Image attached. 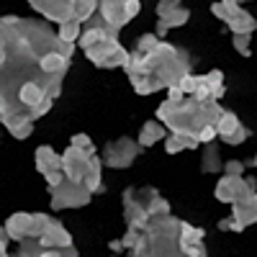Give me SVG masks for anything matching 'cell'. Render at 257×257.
<instances>
[{"label": "cell", "mask_w": 257, "mask_h": 257, "mask_svg": "<svg viewBox=\"0 0 257 257\" xmlns=\"http://www.w3.org/2000/svg\"><path fill=\"white\" fill-rule=\"evenodd\" d=\"M44 180H47V185H49V190H52V188H57V185L64 180V173H49V175H44Z\"/></svg>", "instance_id": "d6a6232c"}, {"label": "cell", "mask_w": 257, "mask_h": 257, "mask_svg": "<svg viewBox=\"0 0 257 257\" xmlns=\"http://www.w3.org/2000/svg\"><path fill=\"white\" fill-rule=\"evenodd\" d=\"M185 95H183V90L178 88V85H173V88H167V100H173V103H178V100H183Z\"/></svg>", "instance_id": "836d02e7"}, {"label": "cell", "mask_w": 257, "mask_h": 257, "mask_svg": "<svg viewBox=\"0 0 257 257\" xmlns=\"http://www.w3.org/2000/svg\"><path fill=\"white\" fill-rule=\"evenodd\" d=\"M70 147H77V149H82V152H88V155H95V144H93V139L88 134H75Z\"/></svg>", "instance_id": "484cf974"}, {"label": "cell", "mask_w": 257, "mask_h": 257, "mask_svg": "<svg viewBox=\"0 0 257 257\" xmlns=\"http://www.w3.org/2000/svg\"><path fill=\"white\" fill-rule=\"evenodd\" d=\"M31 8L57 24H85L98 13L95 0H31Z\"/></svg>", "instance_id": "8992f818"}, {"label": "cell", "mask_w": 257, "mask_h": 257, "mask_svg": "<svg viewBox=\"0 0 257 257\" xmlns=\"http://www.w3.org/2000/svg\"><path fill=\"white\" fill-rule=\"evenodd\" d=\"M80 34H82V26L80 24H62L57 29V39L64 41V44H75V41L80 39Z\"/></svg>", "instance_id": "d4e9b609"}, {"label": "cell", "mask_w": 257, "mask_h": 257, "mask_svg": "<svg viewBox=\"0 0 257 257\" xmlns=\"http://www.w3.org/2000/svg\"><path fill=\"white\" fill-rule=\"evenodd\" d=\"M52 216L47 213H26V211H18L6 221V231L8 237L16 242H24V239H36L41 231L49 226Z\"/></svg>", "instance_id": "ba28073f"}, {"label": "cell", "mask_w": 257, "mask_h": 257, "mask_svg": "<svg viewBox=\"0 0 257 257\" xmlns=\"http://www.w3.org/2000/svg\"><path fill=\"white\" fill-rule=\"evenodd\" d=\"M88 59L95 64V67H103V70H111V67H126L128 62V52L126 47L118 44V39H100L98 44H93L90 49H85Z\"/></svg>", "instance_id": "9c48e42d"}, {"label": "cell", "mask_w": 257, "mask_h": 257, "mask_svg": "<svg viewBox=\"0 0 257 257\" xmlns=\"http://www.w3.org/2000/svg\"><path fill=\"white\" fill-rule=\"evenodd\" d=\"M3 257H8V254H3Z\"/></svg>", "instance_id": "74e56055"}, {"label": "cell", "mask_w": 257, "mask_h": 257, "mask_svg": "<svg viewBox=\"0 0 257 257\" xmlns=\"http://www.w3.org/2000/svg\"><path fill=\"white\" fill-rule=\"evenodd\" d=\"M203 237V229L175 219L173 213H162L147 221L132 257H206Z\"/></svg>", "instance_id": "3957f363"}, {"label": "cell", "mask_w": 257, "mask_h": 257, "mask_svg": "<svg viewBox=\"0 0 257 257\" xmlns=\"http://www.w3.org/2000/svg\"><path fill=\"white\" fill-rule=\"evenodd\" d=\"M93 157L95 155H88L77 147H67V152L62 155V173L67 180L72 183H82L90 173V165H93Z\"/></svg>", "instance_id": "9a60e30c"}, {"label": "cell", "mask_w": 257, "mask_h": 257, "mask_svg": "<svg viewBox=\"0 0 257 257\" xmlns=\"http://www.w3.org/2000/svg\"><path fill=\"white\" fill-rule=\"evenodd\" d=\"M16 257H77V249L75 247L47 249V247H41L36 239H24V242H18Z\"/></svg>", "instance_id": "ac0fdd59"}, {"label": "cell", "mask_w": 257, "mask_h": 257, "mask_svg": "<svg viewBox=\"0 0 257 257\" xmlns=\"http://www.w3.org/2000/svg\"><path fill=\"white\" fill-rule=\"evenodd\" d=\"M257 190V180L249 178V175H242V178H229L224 175L216 188H213V196H216V201L221 203H237L239 198H244L247 193H254Z\"/></svg>", "instance_id": "4fadbf2b"}, {"label": "cell", "mask_w": 257, "mask_h": 257, "mask_svg": "<svg viewBox=\"0 0 257 257\" xmlns=\"http://www.w3.org/2000/svg\"><path fill=\"white\" fill-rule=\"evenodd\" d=\"M219 229H221V231H244L231 216H229V219H221V221H219Z\"/></svg>", "instance_id": "1f68e13d"}, {"label": "cell", "mask_w": 257, "mask_h": 257, "mask_svg": "<svg viewBox=\"0 0 257 257\" xmlns=\"http://www.w3.org/2000/svg\"><path fill=\"white\" fill-rule=\"evenodd\" d=\"M224 108L216 100H196V98H183L178 103L162 100L157 108V121L167 126L173 134L185 137H198L201 128L216 126Z\"/></svg>", "instance_id": "277c9868"}, {"label": "cell", "mask_w": 257, "mask_h": 257, "mask_svg": "<svg viewBox=\"0 0 257 257\" xmlns=\"http://www.w3.org/2000/svg\"><path fill=\"white\" fill-rule=\"evenodd\" d=\"M249 39L252 36H234L231 41H234V49H237L242 57H249Z\"/></svg>", "instance_id": "f546056e"}, {"label": "cell", "mask_w": 257, "mask_h": 257, "mask_svg": "<svg viewBox=\"0 0 257 257\" xmlns=\"http://www.w3.org/2000/svg\"><path fill=\"white\" fill-rule=\"evenodd\" d=\"M108 247H111L113 252H121V249H123V247H121V239H113V242H111Z\"/></svg>", "instance_id": "d590c367"}, {"label": "cell", "mask_w": 257, "mask_h": 257, "mask_svg": "<svg viewBox=\"0 0 257 257\" xmlns=\"http://www.w3.org/2000/svg\"><path fill=\"white\" fill-rule=\"evenodd\" d=\"M36 170L41 175H49V173H62V155H57L52 147L41 144L36 149Z\"/></svg>", "instance_id": "d6986e66"}, {"label": "cell", "mask_w": 257, "mask_h": 257, "mask_svg": "<svg viewBox=\"0 0 257 257\" xmlns=\"http://www.w3.org/2000/svg\"><path fill=\"white\" fill-rule=\"evenodd\" d=\"M231 219L237 221L242 229L257 224V193H247L244 198L231 203Z\"/></svg>", "instance_id": "e0dca14e"}, {"label": "cell", "mask_w": 257, "mask_h": 257, "mask_svg": "<svg viewBox=\"0 0 257 257\" xmlns=\"http://www.w3.org/2000/svg\"><path fill=\"white\" fill-rule=\"evenodd\" d=\"M247 137H249V128L242 123V126H239V128H237V132H234L231 137H226V139H221V142H224V144H229V147H237V144H242Z\"/></svg>", "instance_id": "83f0119b"}, {"label": "cell", "mask_w": 257, "mask_h": 257, "mask_svg": "<svg viewBox=\"0 0 257 257\" xmlns=\"http://www.w3.org/2000/svg\"><path fill=\"white\" fill-rule=\"evenodd\" d=\"M244 162H239V160H229L226 165H224V173L229 175V178H242L244 175Z\"/></svg>", "instance_id": "f1b7e54d"}, {"label": "cell", "mask_w": 257, "mask_h": 257, "mask_svg": "<svg viewBox=\"0 0 257 257\" xmlns=\"http://www.w3.org/2000/svg\"><path fill=\"white\" fill-rule=\"evenodd\" d=\"M52 193V208L54 211H64V208H82V206H88L90 198H93V193L85 188L82 183H72L64 178L57 188L49 190Z\"/></svg>", "instance_id": "30bf717a"}, {"label": "cell", "mask_w": 257, "mask_h": 257, "mask_svg": "<svg viewBox=\"0 0 257 257\" xmlns=\"http://www.w3.org/2000/svg\"><path fill=\"white\" fill-rule=\"evenodd\" d=\"M36 242L41 247H47V249H62V247H72V237H70V231L62 226V221L52 219L49 226L44 229L36 237Z\"/></svg>", "instance_id": "2e32d148"}, {"label": "cell", "mask_w": 257, "mask_h": 257, "mask_svg": "<svg viewBox=\"0 0 257 257\" xmlns=\"http://www.w3.org/2000/svg\"><path fill=\"white\" fill-rule=\"evenodd\" d=\"M142 11L139 0H103L98 3V16L108 24L111 29H123L132 18H137V13Z\"/></svg>", "instance_id": "8fae6325"}, {"label": "cell", "mask_w": 257, "mask_h": 257, "mask_svg": "<svg viewBox=\"0 0 257 257\" xmlns=\"http://www.w3.org/2000/svg\"><path fill=\"white\" fill-rule=\"evenodd\" d=\"M64 41L34 18L0 16V123L16 139L34 134L29 111L62 93V80L44 72L41 62Z\"/></svg>", "instance_id": "6da1fadb"}, {"label": "cell", "mask_w": 257, "mask_h": 257, "mask_svg": "<svg viewBox=\"0 0 257 257\" xmlns=\"http://www.w3.org/2000/svg\"><path fill=\"white\" fill-rule=\"evenodd\" d=\"M52 103H54V98H44L39 105H34V108L29 111V118H31V121H36V118H41L44 113H49V111H52Z\"/></svg>", "instance_id": "4316f807"}, {"label": "cell", "mask_w": 257, "mask_h": 257, "mask_svg": "<svg viewBox=\"0 0 257 257\" xmlns=\"http://www.w3.org/2000/svg\"><path fill=\"white\" fill-rule=\"evenodd\" d=\"M8 231H6V226H0V257H3V254H8L6 252V247H8Z\"/></svg>", "instance_id": "e575fe53"}, {"label": "cell", "mask_w": 257, "mask_h": 257, "mask_svg": "<svg viewBox=\"0 0 257 257\" xmlns=\"http://www.w3.org/2000/svg\"><path fill=\"white\" fill-rule=\"evenodd\" d=\"M213 16L221 18L229 26V31H234V36H252V31L257 29V21L252 13L242 11L239 3H231V0H221V3L211 6Z\"/></svg>", "instance_id": "52a82bcc"}, {"label": "cell", "mask_w": 257, "mask_h": 257, "mask_svg": "<svg viewBox=\"0 0 257 257\" xmlns=\"http://www.w3.org/2000/svg\"><path fill=\"white\" fill-rule=\"evenodd\" d=\"M157 29H155V36L162 39L170 29H175V26H185L188 24V16L190 11H185L183 3H178V0H160L157 3Z\"/></svg>", "instance_id": "5bb4252c"}, {"label": "cell", "mask_w": 257, "mask_h": 257, "mask_svg": "<svg viewBox=\"0 0 257 257\" xmlns=\"http://www.w3.org/2000/svg\"><path fill=\"white\" fill-rule=\"evenodd\" d=\"M100 157H93V165H90V173H88V178L82 180V185L88 188L90 193H98V190H103V183H100Z\"/></svg>", "instance_id": "cb8c5ba5"}, {"label": "cell", "mask_w": 257, "mask_h": 257, "mask_svg": "<svg viewBox=\"0 0 257 257\" xmlns=\"http://www.w3.org/2000/svg\"><path fill=\"white\" fill-rule=\"evenodd\" d=\"M201 170L203 173H219V170H224V165H221V160H219V147L216 144H206V149H203V157H201Z\"/></svg>", "instance_id": "7402d4cb"}, {"label": "cell", "mask_w": 257, "mask_h": 257, "mask_svg": "<svg viewBox=\"0 0 257 257\" xmlns=\"http://www.w3.org/2000/svg\"><path fill=\"white\" fill-rule=\"evenodd\" d=\"M244 167H257V155H254V157H249V160L244 162Z\"/></svg>", "instance_id": "8d00e7d4"}, {"label": "cell", "mask_w": 257, "mask_h": 257, "mask_svg": "<svg viewBox=\"0 0 257 257\" xmlns=\"http://www.w3.org/2000/svg\"><path fill=\"white\" fill-rule=\"evenodd\" d=\"M216 137H219L216 134V126H206V128H201V134L196 139H198V144H211Z\"/></svg>", "instance_id": "4dcf8cb0"}, {"label": "cell", "mask_w": 257, "mask_h": 257, "mask_svg": "<svg viewBox=\"0 0 257 257\" xmlns=\"http://www.w3.org/2000/svg\"><path fill=\"white\" fill-rule=\"evenodd\" d=\"M198 139L196 137H185V134H170L165 137V152L167 155H178L183 149H196Z\"/></svg>", "instance_id": "44dd1931"}, {"label": "cell", "mask_w": 257, "mask_h": 257, "mask_svg": "<svg viewBox=\"0 0 257 257\" xmlns=\"http://www.w3.org/2000/svg\"><path fill=\"white\" fill-rule=\"evenodd\" d=\"M123 70L139 95H152L162 88H173L190 75L193 62L185 49L165 44L155 34H144L137 41V49L128 54Z\"/></svg>", "instance_id": "7a4b0ae2"}, {"label": "cell", "mask_w": 257, "mask_h": 257, "mask_svg": "<svg viewBox=\"0 0 257 257\" xmlns=\"http://www.w3.org/2000/svg\"><path fill=\"white\" fill-rule=\"evenodd\" d=\"M165 137H167V132H165V126H162L160 121H147V123L142 126V132H139L137 144H139V147H152V144L162 142Z\"/></svg>", "instance_id": "ffe728a7"}, {"label": "cell", "mask_w": 257, "mask_h": 257, "mask_svg": "<svg viewBox=\"0 0 257 257\" xmlns=\"http://www.w3.org/2000/svg\"><path fill=\"white\" fill-rule=\"evenodd\" d=\"M170 213V203L160 196L157 188H126L123 190V221L126 229L142 231L152 216Z\"/></svg>", "instance_id": "5b68a950"}, {"label": "cell", "mask_w": 257, "mask_h": 257, "mask_svg": "<svg viewBox=\"0 0 257 257\" xmlns=\"http://www.w3.org/2000/svg\"><path fill=\"white\" fill-rule=\"evenodd\" d=\"M239 126H242V121L237 118V113L224 111L221 118H219V123H216V134H219V139H226V137H231L234 132H237Z\"/></svg>", "instance_id": "603a6c76"}, {"label": "cell", "mask_w": 257, "mask_h": 257, "mask_svg": "<svg viewBox=\"0 0 257 257\" xmlns=\"http://www.w3.org/2000/svg\"><path fill=\"white\" fill-rule=\"evenodd\" d=\"M139 152H142V147H139L134 139L121 137V139H116V142L105 144L100 162L108 165V167H113V170H123V167H128V165H134V160L139 157Z\"/></svg>", "instance_id": "7c38bea8"}]
</instances>
